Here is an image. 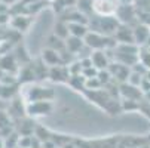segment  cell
I'll return each mask as SVG.
<instances>
[{
	"label": "cell",
	"instance_id": "cell-1",
	"mask_svg": "<svg viewBox=\"0 0 150 148\" xmlns=\"http://www.w3.org/2000/svg\"><path fill=\"white\" fill-rule=\"evenodd\" d=\"M138 53L140 46L135 43H117L113 48V59L128 67H132L138 62Z\"/></svg>",
	"mask_w": 150,
	"mask_h": 148
},
{
	"label": "cell",
	"instance_id": "cell-2",
	"mask_svg": "<svg viewBox=\"0 0 150 148\" xmlns=\"http://www.w3.org/2000/svg\"><path fill=\"white\" fill-rule=\"evenodd\" d=\"M85 45L91 51H103V49H113L117 41L113 36H105L103 33L89 30V33L85 37Z\"/></svg>",
	"mask_w": 150,
	"mask_h": 148
},
{
	"label": "cell",
	"instance_id": "cell-3",
	"mask_svg": "<svg viewBox=\"0 0 150 148\" xmlns=\"http://www.w3.org/2000/svg\"><path fill=\"white\" fill-rule=\"evenodd\" d=\"M95 24L94 25H89L91 30L94 31H98V33H103L105 36H115V33L117 31L119 25H120V21L117 19L116 15H105V16H100V15H92L91 16Z\"/></svg>",
	"mask_w": 150,
	"mask_h": 148
},
{
	"label": "cell",
	"instance_id": "cell-4",
	"mask_svg": "<svg viewBox=\"0 0 150 148\" xmlns=\"http://www.w3.org/2000/svg\"><path fill=\"white\" fill-rule=\"evenodd\" d=\"M25 102H34V101H54L55 92L51 88L40 86V84H28V89L24 95Z\"/></svg>",
	"mask_w": 150,
	"mask_h": 148
},
{
	"label": "cell",
	"instance_id": "cell-5",
	"mask_svg": "<svg viewBox=\"0 0 150 148\" xmlns=\"http://www.w3.org/2000/svg\"><path fill=\"white\" fill-rule=\"evenodd\" d=\"M54 111V102L52 101H34L25 102V113L28 117L39 119V117H48Z\"/></svg>",
	"mask_w": 150,
	"mask_h": 148
},
{
	"label": "cell",
	"instance_id": "cell-6",
	"mask_svg": "<svg viewBox=\"0 0 150 148\" xmlns=\"http://www.w3.org/2000/svg\"><path fill=\"white\" fill-rule=\"evenodd\" d=\"M115 15L120 21V24L131 25L134 21L138 22V12H137V8L134 6V3H122L120 2Z\"/></svg>",
	"mask_w": 150,
	"mask_h": 148
},
{
	"label": "cell",
	"instance_id": "cell-7",
	"mask_svg": "<svg viewBox=\"0 0 150 148\" xmlns=\"http://www.w3.org/2000/svg\"><path fill=\"white\" fill-rule=\"evenodd\" d=\"M117 6H119L117 0H92L94 13L95 15H100V16L115 15Z\"/></svg>",
	"mask_w": 150,
	"mask_h": 148
},
{
	"label": "cell",
	"instance_id": "cell-8",
	"mask_svg": "<svg viewBox=\"0 0 150 148\" xmlns=\"http://www.w3.org/2000/svg\"><path fill=\"white\" fill-rule=\"evenodd\" d=\"M70 77H71V74H70L67 64H61V65H55V67L49 68V80L54 83H59V84L67 83L69 84Z\"/></svg>",
	"mask_w": 150,
	"mask_h": 148
},
{
	"label": "cell",
	"instance_id": "cell-9",
	"mask_svg": "<svg viewBox=\"0 0 150 148\" xmlns=\"http://www.w3.org/2000/svg\"><path fill=\"white\" fill-rule=\"evenodd\" d=\"M110 49H103V51H92L91 52V61L92 65L100 71V70H109L112 64V58L109 56Z\"/></svg>",
	"mask_w": 150,
	"mask_h": 148
},
{
	"label": "cell",
	"instance_id": "cell-10",
	"mask_svg": "<svg viewBox=\"0 0 150 148\" xmlns=\"http://www.w3.org/2000/svg\"><path fill=\"white\" fill-rule=\"evenodd\" d=\"M131 70H132L131 67H128L125 64H120V62H117V61L112 62L110 67H109V71H110L113 80L117 81V83L128 81V77H129V74H131Z\"/></svg>",
	"mask_w": 150,
	"mask_h": 148
},
{
	"label": "cell",
	"instance_id": "cell-11",
	"mask_svg": "<svg viewBox=\"0 0 150 148\" xmlns=\"http://www.w3.org/2000/svg\"><path fill=\"white\" fill-rule=\"evenodd\" d=\"M42 59H43V62L46 65L49 67H55V65H61V64H66L64 62V56L61 52L52 49V48H45L43 51H42Z\"/></svg>",
	"mask_w": 150,
	"mask_h": 148
},
{
	"label": "cell",
	"instance_id": "cell-12",
	"mask_svg": "<svg viewBox=\"0 0 150 148\" xmlns=\"http://www.w3.org/2000/svg\"><path fill=\"white\" fill-rule=\"evenodd\" d=\"M119 92H120V98L122 99H135L140 101V98L143 96V90L138 86H134L131 83H119Z\"/></svg>",
	"mask_w": 150,
	"mask_h": 148
},
{
	"label": "cell",
	"instance_id": "cell-13",
	"mask_svg": "<svg viewBox=\"0 0 150 148\" xmlns=\"http://www.w3.org/2000/svg\"><path fill=\"white\" fill-rule=\"evenodd\" d=\"M134 37H135V43L140 48L146 46L150 41V25L143 24V22L138 21V22L134 25Z\"/></svg>",
	"mask_w": 150,
	"mask_h": 148
},
{
	"label": "cell",
	"instance_id": "cell-14",
	"mask_svg": "<svg viewBox=\"0 0 150 148\" xmlns=\"http://www.w3.org/2000/svg\"><path fill=\"white\" fill-rule=\"evenodd\" d=\"M113 37H115V40L117 41V43H135L134 27L128 25V24H120Z\"/></svg>",
	"mask_w": 150,
	"mask_h": 148
},
{
	"label": "cell",
	"instance_id": "cell-15",
	"mask_svg": "<svg viewBox=\"0 0 150 148\" xmlns=\"http://www.w3.org/2000/svg\"><path fill=\"white\" fill-rule=\"evenodd\" d=\"M83 48H86V45H85V39H80V37H76V36H69L66 39V51L70 55L80 53V51Z\"/></svg>",
	"mask_w": 150,
	"mask_h": 148
},
{
	"label": "cell",
	"instance_id": "cell-16",
	"mask_svg": "<svg viewBox=\"0 0 150 148\" xmlns=\"http://www.w3.org/2000/svg\"><path fill=\"white\" fill-rule=\"evenodd\" d=\"M31 19L28 15H15L11 19V25L16 30V31H27V28L30 27Z\"/></svg>",
	"mask_w": 150,
	"mask_h": 148
},
{
	"label": "cell",
	"instance_id": "cell-17",
	"mask_svg": "<svg viewBox=\"0 0 150 148\" xmlns=\"http://www.w3.org/2000/svg\"><path fill=\"white\" fill-rule=\"evenodd\" d=\"M89 25L85 24V22H69V31L70 36H76L80 39H85L86 34L89 33Z\"/></svg>",
	"mask_w": 150,
	"mask_h": 148
},
{
	"label": "cell",
	"instance_id": "cell-18",
	"mask_svg": "<svg viewBox=\"0 0 150 148\" xmlns=\"http://www.w3.org/2000/svg\"><path fill=\"white\" fill-rule=\"evenodd\" d=\"M21 83H33V80H36V73H34V67L33 64H28V65H23L19 70V79H18Z\"/></svg>",
	"mask_w": 150,
	"mask_h": 148
},
{
	"label": "cell",
	"instance_id": "cell-19",
	"mask_svg": "<svg viewBox=\"0 0 150 148\" xmlns=\"http://www.w3.org/2000/svg\"><path fill=\"white\" fill-rule=\"evenodd\" d=\"M54 34L62 40H66L69 36H70V31H69V22L64 18H59L55 25H54Z\"/></svg>",
	"mask_w": 150,
	"mask_h": 148
},
{
	"label": "cell",
	"instance_id": "cell-20",
	"mask_svg": "<svg viewBox=\"0 0 150 148\" xmlns=\"http://www.w3.org/2000/svg\"><path fill=\"white\" fill-rule=\"evenodd\" d=\"M69 84L71 88H74L76 90L85 92V90H86V77H85L83 74H74V76L70 77Z\"/></svg>",
	"mask_w": 150,
	"mask_h": 148
},
{
	"label": "cell",
	"instance_id": "cell-21",
	"mask_svg": "<svg viewBox=\"0 0 150 148\" xmlns=\"http://www.w3.org/2000/svg\"><path fill=\"white\" fill-rule=\"evenodd\" d=\"M120 104H122V111H132V110H138L140 105H138V101L135 99H120Z\"/></svg>",
	"mask_w": 150,
	"mask_h": 148
},
{
	"label": "cell",
	"instance_id": "cell-22",
	"mask_svg": "<svg viewBox=\"0 0 150 148\" xmlns=\"http://www.w3.org/2000/svg\"><path fill=\"white\" fill-rule=\"evenodd\" d=\"M146 79L150 81V68H149V71H147V74H146Z\"/></svg>",
	"mask_w": 150,
	"mask_h": 148
},
{
	"label": "cell",
	"instance_id": "cell-23",
	"mask_svg": "<svg viewBox=\"0 0 150 148\" xmlns=\"http://www.w3.org/2000/svg\"><path fill=\"white\" fill-rule=\"evenodd\" d=\"M137 148H150V147H149V145H138Z\"/></svg>",
	"mask_w": 150,
	"mask_h": 148
},
{
	"label": "cell",
	"instance_id": "cell-24",
	"mask_svg": "<svg viewBox=\"0 0 150 148\" xmlns=\"http://www.w3.org/2000/svg\"><path fill=\"white\" fill-rule=\"evenodd\" d=\"M46 2H54V0H46Z\"/></svg>",
	"mask_w": 150,
	"mask_h": 148
}]
</instances>
